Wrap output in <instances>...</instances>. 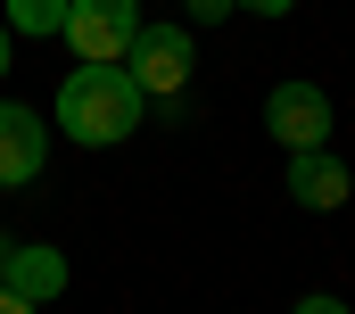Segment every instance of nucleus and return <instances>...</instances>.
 Here are the masks:
<instances>
[{"mask_svg":"<svg viewBox=\"0 0 355 314\" xmlns=\"http://www.w3.org/2000/svg\"><path fill=\"white\" fill-rule=\"evenodd\" d=\"M141 83L124 75V67H75V75L58 83V124H67V141H83V149H116V141H132V124H141Z\"/></svg>","mask_w":355,"mask_h":314,"instance_id":"f257e3e1","label":"nucleus"},{"mask_svg":"<svg viewBox=\"0 0 355 314\" xmlns=\"http://www.w3.org/2000/svg\"><path fill=\"white\" fill-rule=\"evenodd\" d=\"M67 50L83 67H124L132 33H141V0H67Z\"/></svg>","mask_w":355,"mask_h":314,"instance_id":"f03ea898","label":"nucleus"},{"mask_svg":"<svg viewBox=\"0 0 355 314\" xmlns=\"http://www.w3.org/2000/svg\"><path fill=\"white\" fill-rule=\"evenodd\" d=\"M265 133H272L289 157H297V149H331V91H322V83H306V75L272 83V99H265Z\"/></svg>","mask_w":355,"mask_h":314,"instance_id":"7ed1b4c3","label":"nucleus"},{"mask_svg":"<svg viewBox=\"0 0 355 314\" xmlns=\"http://www.w3.org/2000/svg\"><path fill=\"white\" fill-rule=\"evenodd\" d=\"M190 67H198V50H190L182 25H141L132 50H124V75L141 83V99H174L182 83H190Z\"/></svg>","mask_w":355,"mask_h":314,"instance_id":"20e7f679","label":"nucleus"},{"mask_svg":"<svg viewBox=\"0 0 355 314\" xmlns=\"http://www.w3.org/2000/svg\"><path fill=\"white\" fill-rule=\"evenodd\" d=\"M42 157H50L42 116H33V108H17V99H0V190H25V182L42 174Z\"/></svg>","mask_w":355,"mask_h":314,"instance_id":"39448f33","label":"nucleus"},{"mask_svg":"<svg viewBox=\"0 0 355 314\" xmlns=\"http://www.w3.org/2000/svg\"><path fill=\"white\" fill-rule=\"evenodd\" d=\"M0 290H8V298H25V306H50V298L67 290V256H58V248H8Z\"/></svg>","mask_w":355,"mask_h":314,"instance_id":"423d86ee","label":"nucleus"},{"mask_svg":"<svg viewBox=\"0 0 355 314\" xmlns=\"http://www.w3.org/2000/svg\"><path fill=\"white\" fill-rule=\"evenodd\" d=\"M289 199L297 207H347V165L331 149H297L289 157Z\"/></svg>","mask_w":355,"mask_h":314,"instance_id":"0eeeda50","label":"nucleus"},{"mask_svg":"<svg viewBox=\"0 0 355 314\" xmlns=\"http://www.w3.org/2000/svg\"><path fill=\"white\" fill-rule=\"evenodd\" d=\"M0 25H8V33H58V25H67V0H8Z\"/></svg>","mask_w":355,"mask_h":314,"instance_id":"6e6552de","label":"nucleus"},{"mask_svg":"<svg viewBox=\"0 0 355 314\" xmlns=\"http://www.w3.org/2000/svg\"><path fill=\"white\" fill-rule=\"evenodd\" d=\"M289 314H347V298H331V290H314V298H297Z\"/></svg>","mask_w":355,"mask_h":314,"instance_id":"1a4fd4ad","label":"nucleus"},{"mask_svg":"<svg viewBox=\"0 0 355 314\" xmlns=\"http://www.w3.org/2000/svg\"><path fill=\"white\" fill-rule=\"evenodd\" d=\"M190 17H198V25H215V17H232V0H190Z\"/></svg>","mask_w":355,"mask_h":314,"instance_id":"9d476101","label":"nucleus"},{"mask_svg":"<svg viewBox=\"0 0 355 314\" xmlns=\"http://www.w3.org/2000/svg\"><path fill=\"white\" fill-rule=\"evenodd\" d=\"M232 8H257V17H289L297 0H232Z\"/></svg>","mask_w":355,"mask_h":314,"instance_id":"9b49d317","label":"nucleus"},{"mask_svg":"<svg viewBox=\"0 0 355 314\" xmlns=\"http://www.w3.org/2000/svg\"><path fill=\"white\" fill-rule=\"evenodd\" d=\"M0 314H42V306H25V298H8V290H0Z\"/></svg>","mask_w":355,"mask_h":314,"instance_id":"f8f14e48","label":"nucleus"},{"mask_svg":"<svg viewBox=\"0 0 355 314\" xmlns=\"http://www.w3.org/2000/svg\"><path fill=\"white\" fill-rule=\"evenodd\" d=\"M8 42H17V33H8V25H0V75H8V58H17V50H8Z\"/></svg>","mask_w":355,"mask_h":314,"instance_id":"ddd939ff","label":"nucleus"},{"mask_svg":"<svg viewBox=\"0 0 355 314\" xmlns=\"http://www.w3.org/2000/svg\"><path fill=\"white\" fill-rule=\"evenodd\" d=\"M0 273H8V240H0Z\"/></svg>","mask_w":355,"mask_h":314,"instance_id":"4468645a","label":"nucleus"}]
</instances>
